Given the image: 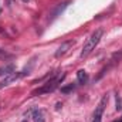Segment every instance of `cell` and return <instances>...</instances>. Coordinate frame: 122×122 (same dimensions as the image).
<instances>
[{"mask_svg":"<svg viewBox=\"0 0 122 122\" xmlns=\"http://www.w3.org/2000/svg\"><path fill=\"white\" fill-rule=\"evenodd\" d=\"M65 78V74L62 72V74H58V72H54L53 75H51V78L43 85V87H40V88H37V90H34L33 91V95H41V94H48V92H53L58 85H60L61 82H62V80Z\"/></svg>","mask_w":122,"mask_h":122,"instance_id":"cell-1","label":"cell"},{"mask_svg":"<svg viewBox=\"0 0 122 122\" xmlns=\"http://www.w3.org/2000/svg\"><path fill=\"white\" fill-rule=\"evenodd\" d=\"M102 34H104V31L101 30V29H99V30H95L94 33H92L91 36H90V38L85 41L84 47H82V51H81V54H80V58H85V57L90 56V53L97 47V44L99 43Z\"/></svg>","mask_w":122,"mask_h":122,"instance_id":"cell-2","label":"cell"},{"mask_svg":"<svg viewBox=\"0 0 122 122\" xmlns=\"http://www.w3.org/2000/svg\"><path fill=\"white\" fill-rule=\"evenodd\" d=\"M24 75H27V74H26V71L11 72V74L6 75V77H4V80H3V81H0V90H1V88H4V87H7V85H10V84H11V82H14V81L20 80V78H21V77H24Z\"/></svg>","mask_w":122,"mask_h":122,"instance_id":"cell-3","label":"cell"},{"mask_svg":"<svg viewBox=\"0 0 122 122\" xmlns=\"http://www.w3.org/2000/svg\"><path fill=\"white\" fill-rule=\"evenodd\" d=\"M107 102H108V95H104V97H102V99H101V102L98 104V107H97L95 112H94L92 122H102V121H101V118H102V112H104V109H105Z\"/></svg>","mask_w":122,"mask_h":122,"instance_id":"cell-4","label":"cell"},{"mask_svg":"<svg viewBox=\"0 0 122 122\" xmlns=\"http://www.w3.org/2000/svg\"><path fill=\"white\" fill-rule=\"evenodd\" d=\"M74 44H75V41H74V40H68V41L62 43L60 47L57 48V51H56V54H54V56H56L57 58H60V57H62V56H65V54L68 53V50H70Z\"/></svg>","mask_w":122,"mask_h":122,"instance_id":"cell-5","label":"cell"},{"mask_svg":"<svg viewBox=\"0 0 122 122\" xmlns=\"http://www.w3.org/2000/svg\"><path fill=\"white\" fill-rule=\"evenodd\" d=\"M121 60H122V51H119V53H115V54H112V57L109 58V62H108V65H107V67H105V68H104V70L101 71V74H99V77H98V78H101V77H102V75L105 74V71H108V70H109L111 67L117 65V64H118V62H119Z\"/></svg>","mask_w":122,"mask_h":122,"instance_id":"cell-6","label":"cell"},{"mask_svg":"<svg viewBox=\"0 0 122 122\" xmlns=\"http://www.w3.org/2000/svg\"><path fill=\"white\" fill-rule=\"evenodd\" d=\"M70 3H71L70 0H67V1H64V3H60V4H58V6H57L54 10H53V13H51V17H50V21H53L54 19H57L61 13H62V11H64V10L68 7V4H70Z\"/></svg>","mask_w":122,"mask_h":122,"instance_id":"cell-7","label":"cell"},{"mask_svg":"<svg viewBox=\"0 0 122 122\" xmlns=\"http://www.w3.org/2000/svg\"><path fill=\"white\" fill-rule=\"evenodd\" d=\"M31 117H33V122H46L44 114H43L41 109H33L31 111Z\"/></svg>","mask_w":122,"mask_h":122,"instance_id":"cell-8","label":"cell"},{"mask_svg":"<svg viewBox=\"0 0 122 122\" xmlns=\"http://www.w3.org/2000/svg\"><path fill=\"white\" fill-rule=\"evenodd\" d=\"M14 72V65L13 64H6L3 67H0V75H9Z\"/></svg>","mask_w":122,"mask_h":122,"instance_id":"cell-9","label":"cell"},{"mask_svg":"<svg viewBox=\"0 0 122 122\" xmlns=\"http://www.w3.org/2000/svg\"><path fill=\"white\" fill-rule=\"evenodd\" d=\"M77 78H78V82H80V84H87V81H88V74H87L84 70H78Z\"/></svg>","mask_w":122,"mask_h":122,"instance_id":"cell-10","label":"cell"},{"mask_svg":"<svg viewBox=\"0 0 122 122\" xmlns=\"http://www.w3.org/2000/svg\"><path fill=\"white\" fill-rule=\"evenodd\" d=\"M75 87H77L75 84H70V85H67V87H61V92H62V94H68V92L74 91Z\"/></svg>","mask_w":122,"mask_h":122,"instance_id":"cell-11","label":"cell"},{"mask_svg":"<svg viewBox=\"0 0 122 122\" xmlns=\"http://www.w3.org/2000/svg\"><path fill=\"white\" fill-rule=\"evenodd\" d=\"M115 108H117V111H121V109H122V107H121V98H119V95H118V94H117V107H115Z\"/></svg>","mask_w":122,"mask_h":122,"instance_id":"cell-12","label":"cell"},{"mask_svg":"<svg viewBox=\"0 0 122 122\" xmlns=\"http://www.w3.org/2000/svg\"><path fill=\"white\" fill-rule=\"evenodd\" d=\"M23 1H27V0H23Z\"/></svg>","mask_w":122,"mask_h":122,"instance_id":"cell-13","label":"cell"},{"mask_svg":"<svg viewBox=\"0 0 122 122\" xmlns=\"http://www.w3.org/2000/svg\"><path fill=\"white\" fill-rule=\"evenodd\" d=\"M23 122H27V121H23Z\"/></svg>","mask_w":122,"mask_h":122,"instance_id":"cell-14","label":"cell"}]
</instances>
